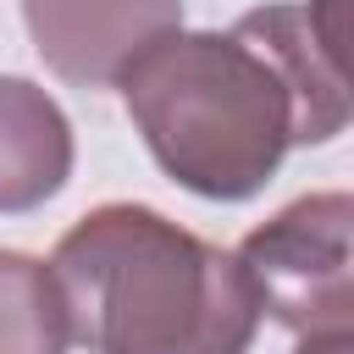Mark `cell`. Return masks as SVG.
I'll return each mask as SVG.
<instances>
[{"label":"cell","mask_w":354,"mask_h":354,"mask_svg":"<svg viewBox=\"0 0 354 354\" xmlns=\"http://www.w3.org/2000/svg\"><path fill=\"white\" fill-rule=\"evenodd\" d=\"M50 277L88 354H249L260 326L238 260L149 205L88 210L55 243Z\"/></svg>","instance_id":"1"},{"label":"cell","mask_w":354,"mask_h":354,"mask_svg":"<svg viewBox=\"0 0 354 354\" xmlns=\"http://www.w3.org/2000/svg\"><path fill=\"white\" fill-rule=\"evenodd\" d=\"M122 100L149 155L205 199H249L293 149V100L232 33H160L122 66Z\"/></svg>","instance_id":"2"},{"label":"cell","mask_w":354,"mask_h":354,"mask_svg":"<svg viewBox=\"0 0 354 354\" xmlns=\"http://www.w3.org/2000/svg\"><path fill=\"white\" fill-rule=\"evenodd\" d=\"M348 194H310L254 227L238 243V271L260 315L299 337H337L354 321V254H348Z\"/></svg>","instance_id":"3"},{"label":"cell","mask_w":354,"mask_h":354,"mask_svg":"<svg viewBox=\"0 0 354 354\" xmlns=\"http://www.w3.org/2000/svg\"><path fill=\"white\" fill-rule=\"evenodd\" d=\"M343 22H348V0L260 6L238 17V33L271 61V72L293 100V144H326L348 122Z\"/></svg>","instance_id":"4"},{"label":"cell","mask_w":354,"mask_h":354,"mask_svg":"<svg viewBox=\"0 0 354 354\" xmlns=\"http://www.w3.org/2000/svg\"><path fill=\"white\" fill-rule=\"evenodd\" d=\"M44 66L77 88H105L122 66L183 28V0H22Z\"/></svg>","instance_id":"5"},{"label":"cell","mask_w":354,"mask_h":354,"mask_svg":"<svg viewBox=\"0 0 354 354\" xmlns=\"http://www.w3.org/2000/svg\"><path fill=\"white\" fill-rule=\"evenodd\" d=\"M72 171V127L61 105L28 83L0 77V210H33L44 205Z\"/></svg>","instance_id":"6"},{"label":"cell","mask_w":354,"mask_h":354,"mask_svg":"<svg viewBox=\"0 0 354 354\" xmlns=\"http://www.w3.org/2000/svg\"><path fill=\"white\" fill-rule=\"evenodd\" d=\"M66 310L44 260L0 249V354H66Z\"/></svg>","instance_id":"7"},{"label":"cell","mask_w":354,"mask_h":354,"mask_svg":"<svg viewBox=\"0 0 354 354\" xmlns=\"http://www.w3.org/2000/svg\"><path fill=\"white\" fill-rule=\"evenodd\" d=\"M299 354H348V332H337V337H304Z\"/></svg>","instance_id":"8"}]
</instances>
